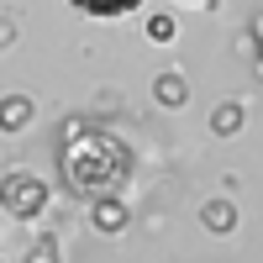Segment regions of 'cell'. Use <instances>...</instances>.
Returning a JSON list of instances; mask_svg holds the SVG:
<instances>
[{
  "label": "cell",
  "mask_w": 263,
  "mask_h": 263,
  "mask_svg": "<svg viewBox=\"0 0 263 263\" xmlns=\"http://www.w3.org/2000/svg\"><path fill=\"white\" fill-rule=\"evenodd\" d=\"M63 179H69L74 195H90V200H100V195H116L126 184L132 174V153L121 137H111V132H95V126H69V142H63Z\"/></svg>",
  "instance_id": "obj_1"
},
{
  "label": "cell",
  "mask_w": 263,
  "mask_h": 263,
  "mask_svg": "<svg viewBox=\"0 0 263 263\" xmlns=\"http://www.w3.org/2000/svg\"><path fill=\"white\" fill-rule=\"evenodd\" d=\"M0 211H6L11 221H37V216L48 211V184H42L32 168H11L6 179H0Z\"/></svg>",
  "instance_id": "obj_2"
},
{
  "label": "cell",
  "mask_w": 263,
  "mask_h": 263,
  "mask_svg": "<svg viewBox=\"0 0 263 263\" xmlns=\"http://www.w3.org/2000/svg\"><path fill=\"white\" fill-rule=\"evenodd\" d=\"M74 11H84V16H95V21H116V16H126V11H137L142 0H69Z\"/></svg>",
  "instance_id": "obj_3"
},
{
  "label": "cell",
  "mask_w": 263,
  "mask_h": 263,
  "mask_svg": "<svg viewBox=\"0 0 263 263\" xmlns=\"http://www.w3.org/2000/svg\"><path fill=\"white\" fill-rule=\"evenodd\" d=\"M32 121V100L27 95H6L0 100V132H21Z\"/></svg>",
  "instance_id": "obj_4"
},
{
  "label": "cell",
  "mask_w": 263,
  "mask_h": 263,
  "mask_svg": "<svg viewBox=\"0 0 263 263\" xmlns=\"http://www.w3.org/2000/svg\"><path fill=\"white\" fill-rule=\"evenodd\" d=\"M153 95H158V105H168V111H179V105L190 100V84L179 74H158V84H153Z\"/></svg>",
  "instance_id": "obj_5"
},
{
  "label": "cell",
  "mask_w": 263,
  "mask_h": 263,
  "mask_svg": "<svg viewBox=\"0 0 263 263\" xmlns=\"http://www.w3.org/2000/svg\"><path fill=\"white\" fill-rule=\"evenodd\" d=\"M95 227L100 232H121L126 227V205L111 200V195H100V200H95Z\"/></svg>",
  "instance_id": "obj_6"
},
{
  "label": "cell",
  "mask_w": 263,
  "mask_h": 263,
  "mask_svg": "<svg viewBox=\"0 0 263 263\" xmlns=\"http://www.w3.org/2000/svg\"><path fill=\"white\" fill-rule=\"evenodd\" d=\"M200 221H205L211 232H232V227H237V211H232L227 200H205V205H200Z\"/></svg>",
  "instance_id": "obj_7"
},
{
  "label": "cell",
  "mask_w": 263,
  "mask_h": 263,
  "mask_svg": "<svg viewBox=\"0 0 263 263\" xmlns=\"http://www.w3.org/2000/svg\"><path fill=\"white\" fill-rule=\"evenodd\" d=\"M147 37H153V42H168V37H174V16H163V11L147 16Z\"/></svg>",
  "instance_id": "obj_8"
},
{
  "label": "cell",
  "mask_w": 263,
  "mask_h": 263,
  "mask_svg": "<svg viewBox=\"0 0 263 263\" xmlns=\"http://www.w3.org/2000/svg\"><path fill=\"white\" fill-rule=\"evenodd\" d=\"M211 126L216 132H237V126H242V111H237V105H221V111L211 116Z\"/></svg>",
  "instance_id": "obj_9"
},
{
  "label": "cell",
  "mask_w": 263,
  "mask_h": 263,
  "mask_svg": "<svg viewBox=\"0 0 263 263\" xmlns=\"http://www.w3.org/2000/svg\"><path fill=\"white\" fill-rule=\"evenodd\" d=\"M27 263H58V248H53V242H37V248H32V258H27Z\"/></svg>",
  "instance_id": "obj_10"
}]
</instances>
